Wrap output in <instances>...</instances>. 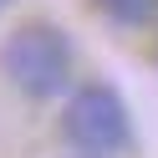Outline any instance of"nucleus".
<instances>
[{
    "mask_svg": "<svg viewBox=\"0 0 158 158\" xmlns=\"http://www.w3.org/2000/svg\"><path fill=\"white\" fill-rule=\"evenodd\" d=\"M61 138L87 158H112L127 148L133 123H127V102L117 97V87L107 82H82L61 107Z\"/></svg>",
    "mask_w": 158,
    "mask_h": 158,
    "instance_id": "nucleus-2",
    "label": "nucleus"
},
{
    "mask_svg": "<svg viewBox=\"0 0 158 158\" xmlns=\"http://www.w3.org/2000/svg\"><path fill=\"white\" fill-rule=\"evenodd\" d=\"M72 158H87V153H72Z\"/></svg>",
    "mask_w": 158,
    "mask_h": 158,
    "instance_id": "nucleus-5",
    "label": "nucleus"
},
{
    "mask_svg": "<svg viewBox=\"0 0 158 158\" xmlns=\"http://www.w3.org/2000/svg\"><path fill=\"white\" fill-rule=\"evenodd\" d=\"M5 5H10V0H0V10H5Z\"/></svg>",
    "mask_w": 158,
    "mask_h": 158,
    "instance_id": "nucleus-4",
    "label": "nucleus"
},
{
    "mask_svg": "<svg viewBox=\"0 0 158 158\" xmlns=\"http://www.w3.org/2000/svg\"><path fill=\"white\" fill-rule=\"evenodd\" d=\"M0 72L31 102H46V97H61L72 87V41L56 31L51 21H26L5 36L0 46Z\"/></svg>",
    "mask_w": 158,
    "mask_h": 158,
    "instance_id": "nucleus-1",
    "label": "nucleus"
},
{
    "mask_svg": "<svg viewBox=\"0 0 158 158\" xmlns=\"http://www.w3.org/2000/svg\"><path fill=\"white\" fill-rule=\"evenodd\" d=\"M97 10L112 26H148L158 15V0H97Z\"/></svg>",
    "mask_w": 158,
    "mask_h": 158,
    "instance_id": "nucleus-3",
    "label": "nucleus"
}]
</instances>
